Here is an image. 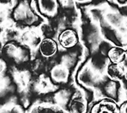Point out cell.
<instances>
[{"label":"cell","mask_w":127,"mask_h":113,"mask_svg":"<svg viewBox=\"0 0 127 113\" xmlns=\"http://www.w3.org/2000/svg\"><path fill=\"white\" fill-rule=\"evenodd\" d=\"M58 41L64 48L69 49L78 43V36L72 29H66L59 34Z\"/></svg>","instance_id":"1"},{"label":"cell","mask_w":127,"mask_h":113,"mask_svg":"<svg viewBox=\"0 0 127 113\" xmlns=\"http://www.w3.org/2000/svg\"><path fill=\"white\" fill-rule=\"evenodd\" d=\"M58 51V43L52 38H44L39 45V52L42 56L50 57L56 54Z\"/></svg>","instance_id":"2"},{"label":"cell","mask_w":127,"mask_h":113,"mask_svg":"<svg viewBox=\"0 0 127 113\" xmlns=\"http://www.w3.org/2000/svg\"><path fill=\"white\" fill-rule=\"evenodd\" d=\"M108 58L111 63L120 64L126 58V51L120 46H113L108 51Z\"/></svg>","instance_id":"3"},{"label":"cell","mask_w":127,"mask_h":113,"mask_svg":"<svg viewBox=\"0 0 127 113\" xmlns=\"http://www.w3.org/2000/svg\"><path fill=\"white\" fill-rule=\"evenodd\" d=\"M37 5L42 14L52 15L58 9L57 0H37Z\"/></svg>","instance_id":"4"},{"label":"cell","mask_w":127,"mask_h":113,"mask_svg":"<svg viewBox=\"0 0 127 113\" xmlns=\"http://www.w3.org/2000/svg\"><path fill=\"white\" fill-rule=\"evenodd\" d=\"M107 73L113 79H120L124 77V71L120 64L110 63L107 68Z\"/></svg>","instance_id":"5"},{"label":"cell","mask_w":127,"mask_h":113,"mask_svg":"<svg viewBox=\"0 0 127 113\" xmlns=\"http://www.w3.org/2000/svg\"><path fill=\"white\" fill-rule=\"evenodd\" d=\"M104 93L109 98L115 99L118 95V85L114 81H110L104 85Z\"/></svg>","instance_id":"6"},{"label":"cell","mask_w":127,"mask_h":113,"mask_svg":"<svg viewBox=\"0 0 127 113\" xmlns=\"http://www.w3.org/2000/svg\"><path fill=\"white\" fill-rule=\"evenodd\" d=\"M85 110V106L82 102L79 100H75L70 105V112L71 113H83Z\"/></svg>","instance_id":"7"},{"label":"cell","mask_w":127,"mask_h":113,"mask_svg":"<svg viewBox=\"0 0 127 113\" xmlns=\"http://www.w3.org/2000/svg\"><path fill=\"white\" fill-rule=\"evenodd\" d=\"M98 113H113L110 110H108V109H102Z\"/></svg>","instance_id":"8"},{"label":"cell","mask_w":127,"mask_h":113,"mask_svg":"<svg viewBox=\"0 0 127 113\" xmlns=\"http://www.w3.org/2000/svg\"><path fill=\"white\" fill-rule=\"evenodd\" d=\"M10 1H11V0H1V3H10Z\"/></svg>","instance_id":"9"},{"label":"cell","mask_w":127,"mask_h":113,"mask_svg":"<svg viewBox=\"0 0 127 113\" xmlns=\"http://www.w3.org/2000/svg\"><path fill=\"white\" fill-rule=\"evenodd\" d=\"M119 2H120V3H127V0H118Z\"/></svg>","instance_id":"10"}]
</instances>
